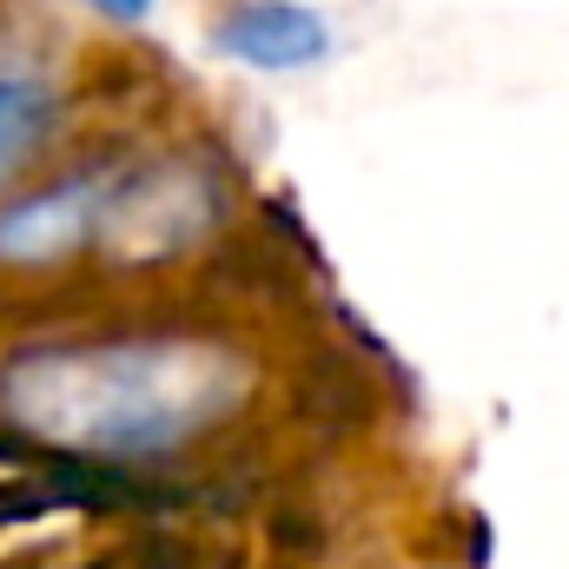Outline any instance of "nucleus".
Here are the masks:
<instances>
[{
    "instance_id": "f257e3e1",
    "label": "nucleus",
    "mask_w": 569,
    "mask_h": 569,
    "mask_svg": "<svg viewBox=\"0 0 569 569\" xmlns=\"http://www.w3.org/2000/svg\"><path fill=\"white\" fill-rule=\"evenodd\" d=\"M266 398V358L226 325L53 331L0 351V430L40 457L133 470L199 457Z\"/></svg>"
},
{
    "instance_id": "423d86ee",
    "label": "nucleus",
    "mask_w": 569,
    "mask_h": 569,
    "mask_svg": "<svg viewBox=\"0 0 569 569\" xmlns=\"http://www.w3.org/2000/svg\"><path fill=\"white\" fill-rule=\"evenodd\" d=\"M291 405H298V418H311V425H325V430H358L371 411H378L371 378L351 371L338 351H318L311 365H298V378H291Z\"/></svg>"
},
{
    "instance_id": "20e7f679",
    "label": "nucleus",
    "mask_w": 569,
    "mask_h": 569,
    "mask_svg": "<svg viewBox=\"0 0 569 569\" xmlns=\"http://www.w3.org/2000/svg\"><path fill=\"white\" fill-rule=\"evenodd\" d=\"M67 140V87L47 67H0V199L47 179Z\"/></svg>"
},
{
    "instance_id": "f03ea898",
    "label": "nucleus",
    "mask_w": 569,
    "mask_h": 569,
    "mask_svg": "<svg viewBox=\"0 0 569 569\" xmlns=\"http://www.w3.org/2000/svg\"><path fill=\"white\" fill-rule=\"evenodd\" d=\"M226 239H232V179L219 159L186 146L120 159L100 226V272L152 279L206 259Z\"/></svg>"
},
{
    "instance_id": "6e6552de",
    "label": "nucleus",
    "mask_w": 569,
    "mask_h": 569,
    "mask_svg": "<svg viewBox=\"0 0 569 569\" xmlns=\"http://www.w3.org/2000/svg\"><path fill=\"white\" fill-rule=\"evenodd\" d=\"M107 20H120V27H140L146 13H152V0H93Z\"/></svg>"
},
{
    "instance_id": "0eeeda50",
    "label": "nucleus",
    "mask_w": 569,
    "mask_h": 569,
    "mask_svg": "<svg viewBox=\"0 0 569 569\" xmlns=\"http://www.w3.org/2000/svg\"><path fill=\"white\" fill-rule=\"evenodd\" d=\"M87 569H226V557H219L212 543H199V537H166V530H152V537H133V543L100 550Z\"/></svg>"
},
{
    "instance_id": "39448f33",
    "label": "nucleus",
    "mask_w": 569,
    "mask_h": 569,
    "mask_svg": "<svg viewBox=\"0 0 569 569\" xmlns=\"http://www.w3.org/2000/svg\"><path fill=\"white\" fill-rule=\"evenodd\" d=\"M212 47L232 53L239 67H259V73H298V67H318L331 53V27L305 0H239L219 13Z\"/></svg>"
},
{
    "instance_id": "7ed1b4c3",
    "label": "nucleus",
    "mask_w": 569,
    "mask_h": 569,
    "mask_svg": "<svg viewBox=\"0 0 569 569\" xmlns=\"http://www.w3.org/2000/svg\"><path fill=\"white\" fill-rule=\"evenodd\" d=\"M113 152H87L67 172L33 179L27 192L0 199V279L7 284H47L80 266H100V226H107V192L120 172Z\"/></svg>"
}]
</instances>
